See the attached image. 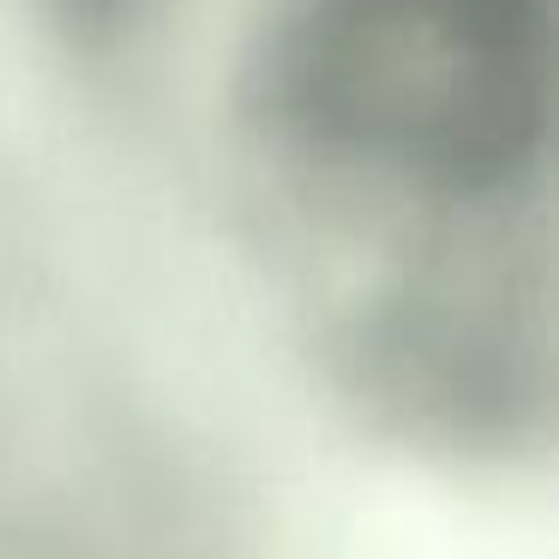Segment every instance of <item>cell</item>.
I'll use <instances>...</instances> for the list:
<instances>
[{
  "label": "cell",
  "mask_w": 559,
  "mask_h": 559,
  "mask_svg": "<svg viewBox=\"0 0 559 559\" xmlns=\"http://www.w3.org/2000/svg\"><path fill=\"white\" fill-rule=\"evenodd\" d=\"M37 7L55 31H67V37L79 43V49H115V43H127L139 25H151L169 0H37Z\"/></svg>",
  "instance_id": "7a4b0ae2"
},
{
  "label": "cell",
  "mask_w": 559,
  "mask_h": 559,
  "mask_svg": "<svg viewBox=\"0 0 559 559\" xmlns=\"http://www.w3.org/2000/svg\"><path fill=\"white\" fill-rule=\"evenodd\" d=\"M271 145L331 193L499 217L547 175L554 0H277L247 67Z\"/></svg>",
  "instance_id": "6da1fadb"
}]
</instances>
